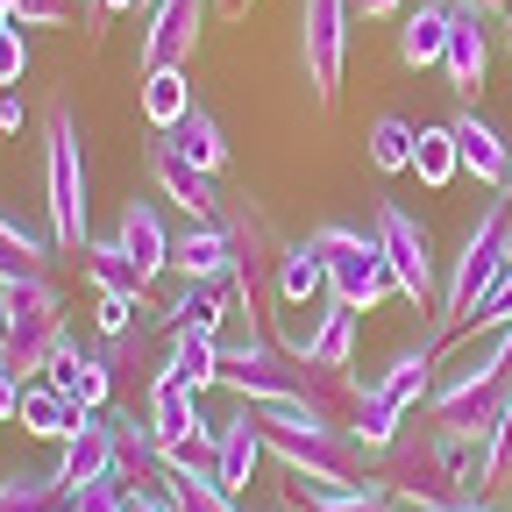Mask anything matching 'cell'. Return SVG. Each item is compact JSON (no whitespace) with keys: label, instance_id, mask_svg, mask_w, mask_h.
Wrapping results in <instances>:
<instances>
[{"label":"cell","instance_id":"50","mask_svg":"<svg viewBox=\"0 0 512 512\" xmlns=\"http://www.w3.org/2000/svg\"><path fill=\"white\" fill-rule=\"evenodd\" d=\"M0 349H8V299H0Z\"/></svg>","mask_w":512,"mask_h":512},{"label":"cell","instance_id":"31","mask_svg":"<svg viewBox=\"0 0 512 512\" xmlns=\"http://www.w3.org/2000/svg\"><path fill=\"white\" fill-rule=\"evenodd\" d=\"M164 363L150 377H171L185 384V392H207V384H221V335H164Z\"/></svg>","mask_w":512,"mask_h":512},{"label":"cell","instance_id":"25","mask_svg":"<svg viewBox=\"0 0 512 512\" xmlns=\"http://www.w3.org/2000/svg\"><path fill=\"white\" fill-rule=\"evenodd\" d=\"M285 512H399L392 484L370 477L356 491H328V484H306V477H285Z\"/></svg>","mask_w":512,"mask_h":512},{"label":"cell","instance_id":"43","mask_svg":"<svg viewBox=\"0 0 512 512\" xmlns=\"http://www.w3.org/2000/svg\"><path fill=\"white\" fill-rule=\"evenodd\" d=\"M356 8V22H392V15H406V0H349Z\"/></svg>","mask_w":512,"mask_h":512},{"label":"cell","instance_id":"12","mask_svg":"<svg viewBox=\"0 0 512 512\" xmlns=\"http://www.w3.org/2000/svg\"><path fill=\"white\" fill-rule=\"evenodd\" d=\"M143 171H150V185L164 192L171 207H185V221H214L221 214V178L214 171H200L192 157H178V143L171 136H150V150H143Z\"/></svg>","mask_w":512,"mask_h":512},{"label":"cell","instance_id":"41","mask_svg":"<svg viewBox=\"0 0 512 512\" xmlns=\"http://www.w3.org/2000/svg\"><path fill=\"white\" fill-rule=\"evenodd\" d=\"M477 377H484V384H505V377H512V328L491 335V349L477 356Z\"/></svg>","mask_w":512,"mask_h":512},{"label":"cell","instance_id":"13","mask_svg":"<svg viewBox=\"0 0 512 512\" xmlns=\"http://www.w3.org/2000/svg\"><path fill=\"white\" fill-rule=\"evenodd\" d=\"M448 50H441V79H448V93L456 100H477L484 93V79H491V29H484V15L477 8H463V0H448Z\"/></svg>","mask_w":512,"mask_h":512},{"label":"cell","instance_id":"26","mask_svg":"<svg viewBox=\"0 0 512 512\" xmlns=\"http://www.w3.org/2000/svg\"><path fill=\"white\" fill-rule=\"evenodd\" d=\"M57 264V242L36 235L29 221H15L8 207H0V285H29V278H50Z\"/></svg>","mask_w":512,"mask_h":512},{"label":"cell","instance_id":"46","mask_svg":"<svg viewBox=\"0 0 512 512\" xmlns=\"http://www.w3.org/2000/svg\"><path fill=\"white\" fill-rule=\"evenodd\" d=\"M427 512H498L491 498H456V505H427Z\"/></svg>","mask_w":512,"mask_h":512},{"label":"cell","instance_id":"2","mask_svg":"<svg viewBox=\"0 0 512 512\" xmlns=\"http://www.w3.org/2000/svg\"><path fill=\"white\" fill-rule=\"evenodd\" d=\"M256 434H264V456L285 470V477H306V484H328V491H356L370 484V448L328 420L313 406H256Z\"/></svg>","mask_w":512,"mask_h":512},{"label":"cell","instance_id":"45","mask_svg":"<svg viewBox=\"0 0 512 512\" xmlns=\"http://www.w3.org/2000/svg\"><path fill=\"white\" fill-rule=\"evenodd\" d=\"M22 128V93H0V136H15Z\"/></svg>","mask_w":512,"mask_h":512},{"label":"cell","instance_id":"9","mask_svg":"<svg viewBox=\"0 0 512 512\" xmlns=\"http://www.w3.org/2000/svg\"><path fill=\"white\" fill-rule=\"evenodd\" d=\"M349 36H356V8H349V0H299V64H306L313 107H335L342 100Z\"/></svg>","mask_w":512,"mask_h":512},{"label":"cell","instance_id":"18","mask_svg":"<svg viewBox=\"0 0 512 512\" xmlns=\"http://www.w3.org/2000/svg\"><path fill=\"white\" fill-rule=\"evenodd\" d=\"M434 363H441V342H413V349H399L392 363L370 377V384H377V399L392 406L399 420H413V413L434 399Z\"/></svg>","mask_w":512,"mask_h":512},{"label":"cell","instance_id":"49","mask_svg":"<svg viewBox=\"0 0 512 512\" xmlns=\"http://www.w3.org/2000/svg\"><path fill=\"white\" fill-rule=\"evenodd\" d=\"M8 29H22V22H15V8H0V36H8Z\"/></svg>","mask_w":512,"mask_h":512},{"label":"cell","instance_id":"16","mask_svg":"<svg viewBox=\"0 0 512 512\" xmlns=\"http://www.w3.org/2000/svg\"><path fill=\"white\" fill-rule=\"evenodd\" d=\"M43 377H50L72 406H86V413H107V406H114V370H107V356H100V349H79L72 335L57 342V356H50Z\"/></svg>","mask_w":512,"mask_h":512},{"label":"cell","instance_id":"34","mask_svg":"<svg viewBox=\"0 0 512 512\" xmlns=\"http://www.w3.org/2000/svg\"><path fill=\"white\" fill-rule=\"evenodd\" d=\"M64 491L57 484V470H43V477H29V470H15L8 484H0V512H64Z\"/></svg>","mask_w":512,"mask_h":512},{"label":"cell","instance_id":"33","mask_svg":"<svg viewBox=\"0 0 512 512\" xmlns=\"http://www.w3.org/2000/svg\"><path fill=\"white\" fill-rule=\"evenodd\" d=\"M456 171H463V157H456L448 121H441V128H420V136H413V178L441 192V185H456Z\"/></svg>","mask_w":512,"mask_h":512},{"label":"cell","instance_id":"11","mask_svg":"<svg viewBox=\"0 0 512 512\" xmlns=\"http://www.w3.org/2000/svg\"><path fill=\"white\" fill-rule=\"evenodd\" d=\"M207 8H214V0H150V8H143V43H136L143 72H178V64H192Z\"/></svg>","mask_w":512,"mask_h":512},{"label":"cell","instance_id":"17","mask_svg":"<svg viewBox=\"0 0 512 512\" xmlns=\"http://www.w3.org/2000/svg\"><path fill=\"white\" fill-rule=\"evenodd\" d=\"M114 242L128 249V256H136V271L157 285L164 271H171V228H164V214H157V200H143V192H128V200H121V221H114Z\"/></svg>","mask_w":512,"mask_h":512},{"label":"cell","instance_id":"44","mask_svg":"<svg viewBox=\"0 0 512 512\" xmlns=\"http://www.w3.org/2000/svg\"><path fill=\"white\" fill-rule=\"evenodd\" d=\"M121 8H136V0H86V29L100 36V29H107V22H114Z\"/></svg>","mask_w":512,"mask_h":512},{"label":"cell","instance_id":"6","mask_svg":"<svg viewBox=\"0 0 512 512\" xmlns=\"http://www.w3.org/2000/svg\"><path fill=\"white\" fill-rule=\"evenodd\" d=\"M306 242L320 249V264H328V299H342V306H356V313H377L384 299L399 292L392 264H384L377 228H356V221H320V228H306Z\"/></svg>","mask_w":512,"mask_h":512},{"label":"cell","instance_id":"14","mask_svg":"<svg viewBox=\"0 0 512 512\" xmlns=\"http://www.w3.org/2000/svg\"><path fill=\"white\" fill-rule=\"evenodd\" d=\"M107 420V434H114V477H128V491H164V441H157V427L150 420H136L128 406H107L100 413Z\"/></svg>","mask_w":512,"mask_h":512},{"label":"cell","instance_id":"19","mask_svg":"<svg viewBox=\"0 0 512 512\" xmlns=\"http://www.w3.org/2000/svg\"><path fill=\"white\" fill-rule=\"evenodd\" d=\"M356 335H363V313L342 306V299H320L299 363H313V370H356Z\"/></svg>","mask_w":512,"mask_h":512},{"label":"cell","instance_id":"42","mask_svg":"<svg viewBox=\"0 0 512 512\" xmlns=\"http://www.w3.org/2000/svg\"><path fill=\"white\" fill-rule=\"evenodd\" d=\"M15 413H22V377H15L8 363H0V427H8Z\"/></svg>","mask_w":512,"mask_h":512},{"label":"cell","instance_id":"51","mask_svg":"<svg viewBox=\"0 0 512 512\" xmlns=\"http://www.w3.org/2000/svg\"><path fill=\"white\" fill-rule=\"evenodd\" d=\"M157 512H178V498H171V491H157Z\"/></svg>","mask_w":512,"mask_h":512},{"label":"cell","instance_id":"36","mask_svg":"<svg viewBox=\"0 0 512 512\" xmlns=\"http://www.w3.org/2000/svg\"><path fill=\"white\" fill-rule=\"evenodd\" d=\"M164 491L178 498V512H242V505L221 491V477H214V470H171V477H164Z\"/></svg>","mask_w":512,"mask_h":512},{"label":"cell","instance_id":"10","mask_svg":"<svg viewBox=\"0 0 512 512\" xmlns=\"http://www.w3.org/2000/svg\"><path fill=\"white\" fill-rule=\"evenodd\" d=\"M370 228H377V242H384V264H392V278H399V299H413L420 313H434V299H441V271H434V235L399 207V200H377V214H370Z\"/></svg>","mask_w":512,"mask_h":512},{"label":"cell","instance_id":"52","mask_svg":"<svg viewBox=\"0 0 512 512\" xmlns=\"http://www.w3.org/2000/svg\"><path fill=\"white\" fill-rule=\"evenodd\" d=\"M498 22H505V57H512V8H505V15H498Z\"/></svg>","mask_w":512,"mask_h":512},{"label":"cell","instance_id":"5","mask_svg":"<svg viewBox=\"0 0 512 512\" xmlns=\"http://www.w3.org/2000/svg\"><path fill=\"white\" fill-rule=\"evenodd\" d=\"M43 207H50L57 256H79L93 242V228H86V136L64 100L43 114Z\"/></svg>","mask_w":512,"mask_h":512},{"label":"cell","instance_id":"22","mask_svg":"<svg viewBox=\"0 0 512 512\" xmlns=\"http://www.w3.org/2000/svg\"><path fill=\"white\" fill-rule=\"evenodd\" d=\"M228 313H235L228 285H178L171 306H157V335H221Z\"/></svg>","mask_w":512,"mask_h":512},{"label":"cell","instance_id":"55","mask_svg":"<svg viewBox=\"0 0 512 512\" xmlns=\"http://www.w3.org/2000/svg\"><path fill=\"white\" fill-rule=\"evenodd\" d=\"M0 8H15V0H0Z\"/></svg>","mask_w":512,"mask_h":512},{"label":"cell","instance_id":"7","mask_svg":"<svg viewBox=\"0 0 512 512\" xmlns=\"http://www.w3.org/2000/svg\"><path fill=\"white\" fill-rule=\"evenodd\" d=\"M221 392H235V406H306V363H292L271 328H249L221 342Z\"/></svg>","mask_w":512,"mask_h":512},{"label":"cell","instance_id":"23","mask_svg":"<svg viewBox=\"0 0 512 512\" xmlns=\"http://www.w3.org/2000/svg\"><path fill=\"white\" fill-rule=\"evenodd\" d=\"M320 299H328V264L306 235H292L278 256V313H313Z\"/></svg>","mask_w":512,"mask_h":512},{"label":"cell","instance_id":"39","mask_svg":"<svg viewBox=\"0 0 512 512\" xmlns=\"http://www.w3.org/2000/svg\"><path fill=\"white\" fill-rule=\"evenodd\" d=\"M79 15V0H15V22L22 29H64Z\"/></svg>","mask_w":512,"mask_h":512},{"label":"cell","instance_id":"24","mask_svg":"<svg viewBox=\"0 0 512 512\" xmlns=\"http://www.w3.org/2000/svg\"><path fill=\"white\" fill-rule=\"evenodd\" d=\"M448 0H420V8L399 15V64L406 72H441V50H448Z\"/></svg>","mask_w":512,"mask_h":512},{"label":"cell","instance_id":"57","mask_svg":"<svg viewBox=\"0 0 512 512\" xmlns=\"http://www.w3.org/2000/svg\"><path fill=\"white\" fill-rule=\"evenodd\" d=\"M64 512H72V505H64Z\"/></svg>","mask_w":512,"mask_h":512},{"label":"cell","instance_id":"3","mask_svg":"<svg viewBox=\"0 0 512 512\" xmlns=\"http://www.w3.org/2000/svg\"><path fill=\"white\" fill-rule=\"evenodd\" d=\"M221 235H228V292H235V313L249 328H271L278 320V256L292 235H278V221L264 214V200L249 192H228L221 200Z\"/></svg>","mask_w":512,"mask_h":512},{"label":"cell","instance_id":"54","mask_svg":"<svg viewBox=\"0 0 512 512\" xmlns=\"http://www.w3.org/2000/svg\"><path fill=\"white\" fill-rule=\"evenodd\" d=\"M505 200H512V178H505Z\"/></svg>","mask_w":512,"mask_h":512},{"label":"cell","instance_id":"1","mask_svg":"<svg viewBox=\"0 0 512 512\" xmlns=\"http://www.w3.org/2000/svg\"><path fill=\"white\" fill-rule=\"evenodd\" d=\"M377 477L392 484V498H399L406 512L456 505V498H484V434L441 427V420H406L399 441L377 456Z\"/></svg>","mask_w":512,"mask_h":512},{"label":"cell","instance_id":"38","mask_svg":"<svg viewBox=\"0 0 512 512\" xmlns=\"http://www.w3.org/2000/svg\"><path fill=\"white\" fill-rule=\"evenodd\" d=\"M121 498H128V477H93V484H79L72 498H64V505H72V512H121Z\"/></svg>","mask_w":512,"mask_h":512},{"label":"cell","instance_id":"27","mask_svg":"<svg viewBox=\"0 0 512 512\" xmlns=\"http://www.w3.org/2000/svg\"><path fill=\"white\" fill-rule=\"evenodd\" d=\"M15 420H22V434H36V441H72L93 413L72 406L50 377H36V384H22V413H15Z\"/></svg>","mask_w":512,"mask_h":512},{"label":"cell","instance_id":"40","mask_svg":"<svg viewBox=\"0 0 512 512\" xmlns=\"http://www.w3.org/2000/svg\"><path fill=\"white\" fill-rule=\"evenodd\" d=\"M22 72H29V36L22 29H8V36H0V86H22Z\"/></svg>","mask_w":512,"mask_h":512},{"label":"cell","instance_id":"20","mask_svg":"<svg viewBox=\"0 0 512 512\" xmlns=\"http://www.w3.org/2000/svg\"><path fill=\"white\" fill-rule=\"evenodd\" d=\"M256 463H264L256 406H235V413L221 420V448H214V477H221V491H228V498H242V491H249V477H256Z\"/></svg>","mask_w":512,"mask_h":512},{"label":"cell","instance_id":"48","mask_svg":"<svg viewBox=\"0 0 512 512\" xmlns=\"http://www.w3.org/2000/svg\"><path fill=\"white\" fill-rule=\"evenodd\" d=\"M214 15H249V0H214Z\"/></svg>","mask_w":512,"mask_h":512},{"label":"cell","instance_id":"29","mask_svg":"<svg viewBox=\"0 0 512 512\" xmlns=\"http://www.w3.org/2000/svg\"><path fill=\"white\" fill-rule=\"evenodd\" d=\"M79 271H86V285L107 299V292H121V299H143L150 292V278L136 271V256H128L114 235H93L86 249H79Z\"/></svg>","mask_w":512,"mask_h":512},{"label":"cell","instance_id":"21","mask_svg":"<svg viewBox=\"0 0 512 512\" xmlns=\"http://www.w3.org/2000/svg\"><path fill=\"white\" fill-rule=\"evenodd\" d=\"M171 271L178 285H228V235L221 221H185L171 242Z\"/></svg>","mask_w":512,"mask_h":512},{"label":"cell","instance_id":"4","mask_svg":"<svg viewBox=\"0 0 512 512\" xmlns=\"http://www.w3.org/2000/svg\"><path fill=\"white\" fill-rule=\"evenodd\" d=\"M505 235H512V200H505V192H491V207L470 221L463 249L448 256V278H441V299H434V335H427V342L448 349V342L477 320V306H484L491 285L505 278Z\"/></svg>","mask_w":512,"mask_h":512},{"label":"cell","instance_id":"47","mask_svg":"<svg viewBox=\"0 0 512 512\" xmlns=\"http://www.w3.org/2000/svg\"><path fill=\"white\" fill-rule=\"evenodd\" d=\"M463 8H477V15H505L512 0H463Z\"/></svg>","mask_w":512,"mask_h":512},{"label":"cell","instance_id":"56","mask_svg":"<svg viewBox=\"0 0 512 512\" xmlns=\"http://www.w3.org/2000/svg\"><path fill=\"white\" fill-rule=\"evenodd\" d=\"M136 8H150V0H136Z\"/></svg>","mask_w":512,"mask_h":512},{"label":"cell","instance_id":"28","mask_svg":"<svg viewBox=\"0 0 512 512\" xmlns=\"http://www.w3.org/2000/svg\"><path fill=\"white\" fill-rule=\"evenodd\" d=\"M107 470H114V434H107V420L93 413L72 441H57V484L79 491V484H93V477H107Z\"/></svg>","mask_w":512,"mask_h":512},{"label":"cell","instance_id":"30","mask_svg":"<svg viewBox=\"0 0 512 512\" xmlns=\"http://www.w3.org/2000/svg\"><path fill=\"white\" fill-rule=\"evenodd\" d=\"M164 136L178 143V157H192L200 171H228V128H221V114L207 107V100H192L185 114H178V128H164Z\"/></svg>","mask_w":512,"mask_h":512},{"label":"cell","instance_id":"53","mask_svg":"<svg viewBox=\"0 0 512 512\" xmlns=\"http://www.w3.org/2000/svg\"><path fill=\"white\" fill-rule=\"evenodd\" d=\"M505 264H512V235H505Z\"/></svg>","mask_w":512,"mask_h":512},{"label":"cell","instance_id":"15","mask_svg":"<svg viewBox=\"0 0 512 512\" xmlns=\"http://www.w3.org/2000/svg\"><path fill=\"white\" fill-rule=\"evenodd\" d=\"M448 136H456V157H463V171H470L477 185L505 192V178H512V143L477 114V100H463L456 114H448Z\"/></svg>","mask_w":512,"mask_h":512},{"label":"cell","instance_id":"32","mask_svg":"<svg viewBox=\"0 0 512 512\" xmlns=\"http://www.w3.org/2000/svg\"><path fill=\"white\" fill-rule=\"evenodd\" d=\"M136 100H143L150 136H164V128H178V114L200 100V93H192V72L178 64V72H143V93H136Z\"/></svg>","mask_w":512,"mask_h":512},{"label":"cell","instance_id":"8","mask_svg":"<svg viewBox=\"0 0 512 512\" xmlns=\"http://www.w3.org/2000/svg\"><path fill=\"white\" fill-rule=\"evenodd\" d=\"M0 299H8V349H0V363L22 384H36L64 342V292H57V278H29V285H0Z\"/></svg>","mask_w":512,"mask_h":512},{"label":"cell","instance_id":"35","mask_svg":"<svg viewBox=\"0 0 512 512\" xmlns=\"http://www.w3.org/2000/svg\"><path fill=\"white\" fill-rule=\"evenodd\" d=\"M413 136H420V128L406 114H377L370 121V164L377 171H413Z\"/></svg>","mask_w":512,"mask_h":512},{"label":"cell","instance_id":"37","mask_svg":"<svg viewBox=\"0 0 512 512\" xmlns=\"http://www.w3.org/2000/svg\"><path fill=\"white\" fill-rule=\"evenodd\" d=\"M505 328H512V264H505V278L491 285V299L477 306V320H470L463 335H505Z\"/></svg>","mask_w":512,"mask_h":512}]
</instances>
